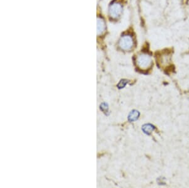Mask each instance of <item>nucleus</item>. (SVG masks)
I'll return each mask as SVG.
<instances>
[{
  "instance_id": "3",
  "label": "nucleus",
  "mask_w": 189,
  "mask_h": 188,
  "mask_svg": "<svg viewBox=\"0 0 189 188\" xmlns=\"http://www.w3.org/2000/svg\"><path fill=\"white\" fill-rule=\"evenodd\" d=\"M122 12V7L118 2L112 3L109 8V16L114 19L119 18Z\"/></svg>"
},
{
  "instance_id": "5",
  "label": "nucleus",
  "mask_w": 189,
  "mask_h": 188,
  "mask_svg": "<svg viewBox=\"0 0 189 188\" xmlns=\"http://www.w3.org/2000/svg\"><path fill=\"white\" fill-rule=\"evenodd\" d=\"M170 61V56L168 54H163L161 56H160L158 59V61L162 66H165L169 65Z\"/></svg>"
},
{
  "instance_id": "6",
  "label": "nucleus",
  "mask_w": 189,
  "mask_h": 188,
  "mask_svg": "<svg viewBox=\"0 0 189 188\" xmlns=\"http://www.w3.org/2000/svg\"><path fill=\"white\" fill-rule=\"evenodd\" d=\"M154 128L151 124H146V125H144V126L142 128L143 131L146 134H151V132L154 130Z\"/></svg>"
},
{
  "instance_id": "1",
  "label": "nucleus",
  "mask_w": 189,
  "mask_h": 188,
  "mask_svg": "<svg viewBox=\"0 0 189 188\" xmlns=\"http://www.w3.org/2000/svg\"><path fill=\"white\" fill-rule=\"evenodd\" d=\"M136 65L138 68L142 70H146L151 68L153 60L151 56L147 53H141L138 55L136 60Z\"/></svg>"
},
{
  "instance_id": "7",
  "label": "nucleus",
  "mask_w": 189,
  "mask_h": 188,
  "mask_svg": "<svg viewBox=\"0 0 189 188\" xmlns=\"http://www.w3.org/2000/svg\"><path fill=\"white\" fill-rule=\"evenodd\" d=\"M139 115V113L138 111L136 110L132 111V112L130 113L129 116V120L130 121H134L138 118Z\"/></svg>"
},
{
  "instance_id": "4",
  "label": "nucleus",
  "mask_w": 189,
  "mask_h": 188,
  "mask_svg": "<svg viewBox=\"0 0 189 188\" xmlns=\"http://www.w3.org/2000/svg\"><path fill=\"white\" fill-rule=\"evenodd\" d=\"M106 29V24L104 20L101 18L99 17L97 18V34L99 36H101L104 34Z\"/></svg>"
},
{
  "instance_id": "2",
  "label": "nucleus",
  "mask_w": 189,
  "mask_h": 188,
  "mask_svg": "<svg viewBox=\"0 0 189 188\" xmlns=\"http://www.w3.org/2000/svg\"><path fill=\"white\" fill-rule=\"evenodd\" d=\"M119 46L122 50H131L134 46V41L132 36L129 35L122 36L119 40Z\"/></svg>"
}]
</instances>
